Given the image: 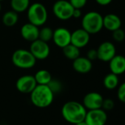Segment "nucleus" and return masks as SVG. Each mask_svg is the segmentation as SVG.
<instances>
[{
    "mask_svg": "<svg viewBox=\"0 0 125 125\" xmlns=\"http://www.w3.org/2000/svg\"><path fill=\"white\" fill-rule=\"evenodd\" d=\"M4 1V0H0V1Z\"/></svg>",
    "mask_w": 125,
    "mask_h": 125,
    "instance_id": "34",
    "label": "nucleus"
},
{
    "mask_svg": "<svg viewBox=\"0 0 125 125\" xmlns=\"http://www.w3.org/2000/svg\"><path fill=\"white\" fill-rule=\"evenodd\" d=\"M82 16V12H81V9H74V12H73V15L72 18H79Z\"/></svg>",
    "mask_w": 125,
    "mask_h": 125,
    "instance_id": "31",
    "label": "nucleus"
},
{
    "mask_svg": "<svg viewBox=\"0 0 125 125\" xmlns=\"http://www.w3.org/2000/svg\"><path fill=\"white\" fill-rule=\"evenodd\" d=\"M87 110L83 105L77 101L66 102L62 107L61 114L63 119L69 123L76 125L85 121Z\"/></svg>",
    "mask_w": 125,
    "mask_h": 125,
    "instance_id": "1",
    "label": "nucleus"
},
{
    "mask_svg": "<svg viewBox=\"0 0 125 125\" xmlns=\"http://www.w3.org/2000/svg\"><path fill=\"white\" fill-rule=\"evenodd\" d=\"M87 125V123L85 122V121H83V122H79V123H77V124H76V125Z\"/></svg>",
    "mask_w": 125,
    "mask_h": 125,
    "instance_id": "32",
    "label": "nucleus"
},
{
    "mask_svg": "<svg viewBox=\"0 0 125 125\" xmlns=\"http://www.w3.org/2000/svg\"><path fill=\"white\" fill-rule=\"evenodd\" d=\"M71 33L68 29L59 27L54 31L52 40L57 47L63 48L71 43Z\"/></svg>",
    "mask_w": 125,
    "mask_h": 125,
    "instance_id": "12",
    "label": "nucleus"
},
{
    "mask_svg": "<svg viewBox=\"0 0 125 125\" xmlns=\"http://www.w3.org/2000/svg\"><path fill=\"white\" fill-rule=\"evenodd\" d=\"M86 57L92 61H94L96 59H98V56H97V49H90L88 52H87V56Z\"/></svg>",
    "mask_w": 125,
    "mask_h": 125,
    "instance_id": "29",
    "label": "nucleus"
},
{
    "mask_svg": "<svg viewBox=\"0 0 125 125\" xmlns=\"http://www.w3.org/2000/svg\"><path fill=\"white\" fill-rule=\"evenodd\" d=\"M121 18L114 13L107 14L103 17V28L109 31H113L122 27Z\"/></svg>",
    "mask_w": 125,
    "mask_h": 125,
    "instance_id": "16",
    "label": "nucleus"
},
{
    "mask_svg": "<svg viewBox=\"0 0 125 125\" xmlns=\"http://www.w3.org/2000/svg\"><path fill=\"white\" fill-rule=\"evenodd\" d=\"M74 8L71 4L69 1L57 0L55 2L52 7L54 15L60 20L67 21L72 18Z\"/></svg>",
    "mask_w": 125,
    "mask_h": 125,
    "instance_id": "6",
    "label": "nucleus"
},
{
    "mask_svg": "<svg viewBox=\"0 0 125 125\" xmlns=\"http://www.w3.org/2000/svg\"><path fill=\"white\" fill-rule=\"evenodd\" d=\"M48 86L50 88V89L52 91V92L54 94L60 92L61 88H62V85H61L60 82L56 79H52V81L48 84Z\"/></svg>",
    "mask_w": 125,
    "mask_h": 125,
    "instance_id": "25",
    "label": "nucleus"
},
{
    "mask_svg": "<svg viewBox=\"0 0 125 125\" xmlns=\"http://www.w3.org/2000/svg\"><path fill=\"white\" fill-rule=\"evenodd\" d=\"M90 35L91 34L83 28L77 29L71 33V44L75 45L80 49L83 48L89 43Z\"/></svg>",
    "mask_w": 125,
    "mask_h": 125,
    "instance_id": "13",
    "label": "nucleus"
},
{
    "mask_svg": "<svg viewBox=\"0 0 125 125\" xmlns=\"http://www.w3.org/2000/svg\"><path fill=\"white\" fill-rule=\"evenodd\" d=\"M104 98L102 95L96 92H91L85 95L83 100V105L86 110H95L102 108Z\"/></svg>",
    "mask_w": 125,
    "mask_h": 125,
    "instance_id": "11",
    "label": "nucleus"
},
{
    "mask_svg": "<svg viewBox=\"0 0 125 125\" xmlns=\"http://www.w3.org/2000/svg\"><path fill=\"white\" fill-rule=\"evenodd\" d=\"M108 120L106 111L102 108L87 111L85 122L88 125H105Z\"/></svg>",
    "mask_w": 125,
    "mask_h": 125,
    "instance_id": "9",
    "label": "nucleus"
},
{
    "mask_svg": "<svg viewBox=\"0 0 125 125\" xmlns=\"http://www.w3.org/2000/svg\"><path fill=\"white\" fill-rule=\"evenodd\" d=\"M72 67L77 73L80 74H86L91 72L93 64L92 62L87 57L79 56L76 59L73 60Z\"/></svg>",
    "mask_w": 125,
    "mask_h": 125,
    "instance_id": "15",
    "label": "nucleus"
},
{
    "mask_svg": "<svg viewBox=\"0 0 125 125\" xmlns=\"http://www.w3.org/2000/svg\"><path fill=\"white\" fill-rule=\"evenodd\" d=\"M117 97L119 101L125 103V82L122 83L118 88Z\"/></svg>",
    "mask_w": 125,
    "mask_h": 125,
    "instance_id": "27",
    "label": "nucleus"
},
{
    "mask_svg": "<svg viewBox=\"0 0 125 125\" xmlns=\"http://www.w3.org/2000/svg\"><path fill=\"white\" fill-rule=\"evenodd\" d=\"M62 49L63 55L69 60L73 61L80 56V49L71 43Z\"/></svg>",
    "mask_w": 125,
    "mask_h": 125,
    "instance_id": "21",
    "label": "nucleus"
},
{
    "mask_svg": "<svg viewBox=\"0 0 125 125\" xmlns=\"http://www.w3.org/2000/svg\"><path fill=\"white\" fill-rule=\"evenodd\" d=\"M115 107V103L112 99H104L103 103H102V108L104 111H111Z\"/></svg>",
    "mask_w": 125,
    "mask_h": 125,
    "instance_id": "26",
    "label": "nucleus"
},
{
    "mask_svg": "<svg viewBox=\"0 0 125 125\" xmlns=\"http://www.w3.org/2000/svg\"><path fill=\"white\" fill-rule=\"evenodd\" d=\"M18 21V15L13 10L6 12L2 16V23L4 26L11 27L15 26Z\"/></svg>",
    "mask_w": 125,
    "mask_h": 125,
    "instance_id": "20",
    "label": "nucleus"
},
{
    "mask_svg": "<svg viewBox=\"0 0 125 125\" xmlns=\"http://www.w3.org/2000/svg\"><path fill=\"white\" fill-rule=\"evenodd\" d=\"M38 26L30 23H25L21 28V35L23 39L30 42L38 39Z\"/></svg>",
    "mask_w": 125,
    "mask_h": 125,
    "instance_id": "14",
    "label": "nucleus"
},
{
    "mask_svg": "<svg viewBox=\"0 0 125 125\" xmlns=\"http://www.w3.org/2000/svg\"><path fill=\"white\" fill-rule=\"evenodd\" d=\"M95 1L98 4L101 6H107L113 1V0H95Z\"/></svg>",
    "mask_w": 125,
    "mask_h": 125,
    "instance_id": "30",
    "label": "nucleus"
},
{
    "mask_svg": "<svg viewBox=\"0 0 125 125\" xmlns=\"http://www.w3.org/2000/svg\"><path fill=\"white\" fill-rule=\"evenodd\" d=\"M119 83V75L112 73L106 75L103 79V85L108 90L115 89Z\"/></svg>",
    "mask_w": 125,
    "mask_h": 125,
    "instance_id": "19",
    "label": "nucleus"
},
{
    "mask_svg": "<svg viewBox=\"0 0 125 125\" xmlns=\"http://www.w3.org/2000/svg\"><path fill=\"white\" fill-rule=\"evenodd\" d=\"M113 39L114 41L117 42H122L125 40V31L120 28L119 29H116L113 31Z\"/></svg>",
    "mask_w": 125,
    "mask_h": 125,
    "instance_id": "24",
    "label": "nucleus"
},
{
    "mask_svg": "<svg viewBox=\"0 0 125 125\" xmlns=\"http://www.w3.org/2000/svg\"><path fill=\"white\" fill-rule=\"evenodd\" d=\"M34 78L38 85H48L52 79L51 73L46 70H40L37 71Z\"/></svg>",
    "mask_w": 125,
    "mask_h": 125,
    "instance_id": "18",
    "label": "nucleus"
},
{
    "mask_svg": "<svg viewBox=\"0 0 125 125\" xmlns=\"http://www.w3.org/2000/svg\"><path fill=\"white\" fill-rule=\"evenodd\" d=\"M55 94L48 85H37L30 93V100L37 108H44L49 107L54 100Z\"/></svg>",
    "mask_w": 125,
    "mask_h": 125,
    "instance_id": "2",
    "label": "nucleus"
},
{
    "mask_svg": "<svg viewBox=\"0 0 125 125\" xmlns=\"http://www.w3.org/2000/svg\"><path fill=\"white\" fill-rule=\"evenodd\" d=\"M29 5V0H10V7L12 10L17 13L27 10Z\"/></svg>",
    "mask_w": 125,
    "mask_h": 125,
    "instance_id": "22",
    "label": "nucleus"
},
{
    "mask_svg": "<svg viewBox=\"0 0 125 125\" xmlns=\"http://www.w3.org/2000/svg\"><path fill=\"white\" fill-rule=\"evenodd\" d=\"M53 32L54 31L50 27L48 26L43 27L42 29H39L38 39L43 42H49L51 40H52Z\"/></svg>",
    "mask_w": 125,
    "mask_h": 125,
    "instance_id": "23",
    "label": "nucleus"
},
{
    "mask_svg": "<svg viewBox=\"0 0 125 125\" xmlns=\"http://www.w3.org/2000/svg\"><path fill=\"white\" fill-rule=\"evenodd\" d=\"M109 68L111 73L117 75L125 73V56L122 55H116L109 62Z\"/></svg>",
    "mask_w": 125,
    "mask_h": 125,
    "instance_id": "17",
    "label": "nucleus"
},
{
    "mask_svg": "<svg viewBox=\"0 0 125 125\" xmlns=\"http://www.w3.org/2000/svg\"><path fill=\"white\" fill-rule=\"evenodd\" d=\"M97 51L98 59L104 62H109L116 55V48L114 44L110 41L102 42Z\"/></svg>",
    "mask_w": 125,
    "mask_h": 125,
    "instance_id": "8",
    "label": "nucleus"
},
{
    "mask_svg": "<svg viewBox=\"0 0 125 125\" xmlns=\"http://www.w3.org/2000/svg\"><path fill=\"white\" fill-rule=\"evenodd\" d=\"M12 62L20 69H30L35 66L36 59L29 50L18 49L12 55Z\"/></svg>",
    "mask_w": 125,
    "mask_h": 125,
    "instance_id": "5",
    "label": "nucleus"
},
{
    "mask_svg": "<svg viewBox=\"0 0 125 125\" xmlns=\"http://www.w3.org/2000/svg\"><path fill=\"white\" fill-rule=\"evenodd\" d=\"M34 75H25L18 78L15 83L17 90L23 94H30L37 86Z\"/></svg>",
    "mask_w": 125,
    "mask_h": 125,
    "instance_id": "10",
    "label": "nucleus"
},
{
    "mask_svg": "<svg viewBox=\"0 0 125 125\" xmlns=\"http://www.w3.org/2000/svg\"><path fill=\"white\" fill-rule=\"evenodd\" d=\"M1 1H0V12H1Z\"/></svg>",
    "mask_w": 125,
    "mask_h": 125,
    "instance_id": "33",
    "label": "nucleus"
},
{
    "mask_svg": "<svg viewBox=\"0 0 125 125\" xmlns=\"http://www.w3.org/2000/svg\"><path fill=\"white\" fill-rule=\"evenodd\" d=\"M82 28L90 34L99 33L103 29V16L96 11L87 12L82 18Z\"/></svg>",
    "mask_w": 125,
    "mask_h": 125,
    "instance_id": "3",
    "label": "nucleus"
},
{
    "mask_svg": "<svg viewBox=\"0 0 125 125\" xmlns=\"http://www.w3.org/2000/svg\"><path fill=\"white\" fill-rule=\"evenodd\" d=\"M88 0H69V2L74 9H82L87 4Z\"/></svg>",
    "mask_w": 125,
    "mask_h": 125,
    "instance_id": "28",
    "label": "nucleus"
},
{
    "mask_svg": "<svg viewBox=\"0 0 125 125\" xmlns=\"http://www.w3.org/2000/svg\"><path fill=\"white\" fill-rule=\"evenodd\" d=\"M27 18L29 23L37 26H43L47 21L48 12L45 6L39 2L29 5L27 9Z\"/></svg>",
    "mask_w": 125,
    "mask_h": 125,
    "instance_id": "4",
    "label": "nucleus"
},
{
    "mask_svg": "<svg viewBox=\"0 0 125 125\" xmlns=\"http://www.w3.org/2000/svg\"><path fill=\"white\" fill-rule=\"evenodd\" d=\"M36 60H43L48 58L50 53V48L48 42L39 39L31 42L29 50Z\"/></svg>",
    "mask_w": 125,
    "mask_h": 125,
    "instance_id": "7",
    "label": "nucleus"
}]
</instances>
